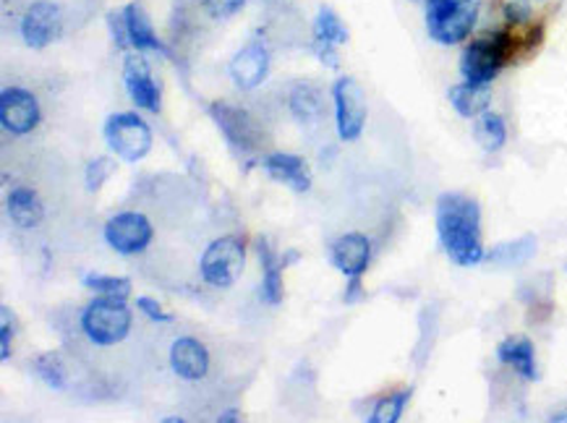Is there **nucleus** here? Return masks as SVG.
<instances>
[{
	"label": "nucleus",
	"mask_w": 567,
	"mask_h": 423,
	"mask_svg": "<svg viewBox=\"0 0 567 423\" xmlns=\"http://www.w3.org/2000/svg\"><path fill=\"white\" fill-rule=\"evenodd\" d=\"M437 236L452 264L477 267L486 259L481 241V207L471 196L448 192L437 199Z\"/></svg>",
	"instance_id": "1"
},
{
	"label": "nucleus",
	"mask_w": 567,
	"mask_h": 423,
	"mask_svg": "<svg viewBox=\"0 0 567 423\" xmlns=\"http://www.w3.org/2000/svg\"><path fill=\"white\" fill-rule=\"evenodd\" d=\"M481 17V0H427L424 24L431 42L456 47L471 37Z\"/></svg>",
	"instance_id": "2"
},
{
	"label": "nucleus",
	"mask_w": 567,
	"mask_h": 423,
	"mask_svg": "<svg viewBox=\"0 0 567 423\" xmlns=\"http://www.w3.org/2000/svg\"><path fill=\"white\" fill-rule=\"evenodd\" d=\"M82 329L95 345L110 348L126 340L131 333V308L126 306L124 299H108V295H97L95 301L84 308Z\"/></svg>",
	"instance_id": "3"
},
{
	"label": "nucleus",
	"mask_w": 567,
	"mask_h": 423,
	"mask_svg": "<svg viewBox=\"0 0 567 423\" xmlns=\"http://www.w3.org/2000/svg\"><path fill=\"white\" fill-rule=\"evenodd\" d=\"M105 144L124 162L145 160L152 150V129L139 112H113L103 129Z\"/></svg>",
	"instance_id": "4"
},
{
	"label": "nucleus",
	"mask_w": 567,
	"mask_h": 423,
	"mask_svg": "<svg viewBox=\"0 0 567 423\" xmlns=\"http://www.w3.org/2000/svg\"><path fill=\"white\" fill-rule=\"evenodd\" d=\"M244 264H246L244 241L236 236H223L217 238V241H212L207 246V251L202 253L200 274L207 285L225 291V288L236 285L240 274H244Z\"/></svg>",
	"instance_id": "5"
},
{
	"label": "nucleus",
	"mask_w": 567,
	"mask_h": 423,
	"mask_svg": "<svg viewBox=\"0 0 567 423\" xmlns=\"http://www.w3.org/2000/svg\"><path fill=\"white\" fill-rule=\"evenodd\" d=\"M332 102H335L338 137L343 141L361 139L368 118L364 87L353 76H343V79L332 84Z\"/></svg>",
	"instance_id": "6"
},
{
	"label": "nucleus",
	"mask_w": 567,
	"mask_h": 423,
	"mask_svg": "<svg viewBox=\"0 0 567 423\" xmlns=\"http://www.w3.org/2000/svg\"><path fill=\"white\" fill-rule=\"evenodd\" d=\"M19 34L26 47L32 51H45L63 34V13L61 6L53 0H34L30 9L24 11L19 24Z\"/></svg>",
	"instance_id": "7"
},
{
	"label": "nucleus",
	"mask_w": 567,
	"mask_h": 423,
	"mask_svg": "<svg viewBox=\"0 0 567 423\" xmlns=\"http://www.w3.org/2000/svg\"><path fill=\"white\" fill-rule=\"evenodd\" d=\"M210 116H212V121L217 123V129L223 131L225 141H228L236 152L249 154L261 144V133H259L257 121H254L246 110L236 108V105L223 102V100L212 102Z\"/></svg>",
	"instance_id": "8"
},
{
	"label": "nucleus",
	"mask_w": 567,
	"mask_h": 423,
	"mask_svg": "<svg viewBox=\"0 0 567 423\" xmlns=\"http://www.w3.org/2000/svg\"><path fill=\"white\" fill-rule=\"evenodd\" d=\"M154 228L141 212H120L105 223V241L113 251L131 257V253L145 251L152 243Z\"/></svg>",
	"instance_id": "9"
},
{
	"label": "nucleus",
	"mask_w": 567,
	"mask_h": 423,
	"mask_svg": "<svg viewBox=\"0 0 567 423\" xmlns=\"http://www.w3.org/2000/svg\"><path fill=\"white\" fill-rule=\"evenodd\" d=\"M124 87L129 91L131 102L139 110L160 112L162 105V87L154 79L150 63H147L145 53H129L124 58Z\"/></svg>",
	"instance_id": "10"
},
{
	"label": "nucleus",
	"mask_w": 567,
	"mask_h": 423,
	"mask_svg": "<svg viewBox=\"0 0 567 423\" xmlns=\"http://www.w3.org/2000/svg\"><path fill=\"white\" fill-rule=\"evenodd\" d=\"M40 100L30 89L6 87L0 91V123L13 137H24L40 126Z\"/></svg>",
	"instance_id": "11"
},
{
	"label": "nucleus",
	"mask_w": 567,
	"mask_h": 423,
	"mask_svg": "<svg viewBox=\"0 0 567 423\" xmlns=\"http://www.w3.org/2000/svg\"><path fill=\"white\" fill-rule=\"evenodd\" d=\"M349 40L351 34L349 26L343 24V19H340L330 6H319L314 19V42H311V51L319 55V61H322L324 66L338 68V47L349 45Z\"/></svg>",
	"instance_id": "12"
},
{
	"label": "nucleus",
	"mask_w": 567,
	"mask_h": 423,
	"mask_svg": "<svg viewBox=\"0 0 567 423\" xmlns=\"http://www.w3.org/2000/svg\"><path fill=\"white\" fill-rule=\"evenodd\" d=\"M330 262L345 278H364L372 262V241L364 232H345L330 249Z\"/></svg>",
	"instance_id": "13"
},
{
	"label": "nucleus",
	"mask_w": 567,
	"mask_h": 423,
	"mask_svg": "<svg viewBox=\"0 0 567 423\" xmlns=\"http://www.w3.org/2000/svg\"><path fill=\"white\" fill-rule=\"evenodd\" d=\"M269 74V51L261 42H249L233 55L231 61V79L238 89H257Z\"/></svg>",
	"instance_id": "14"
},
{
	"label": "nucleus",
	"mask_w": 567,
	"mask_h": 423,
	"mask_svg": "<svg viewBox=\"0 0 567 423\" xmlns=\"http://www.w3.org/2000/svg\"><path fill=\"white\" fill-rule=\"evenodd\" d=\"M170 369L186 382H200L210 371V352L194 337H179L170 348Z\"/></svg>",
	"instance_id": "15"
},
{
	"label": "nucleus",
	"mask_w": 567,
	"mask_h": 423,
	"mask_svg": "<svg viewBox=\"0 0 567 423\" xmlns=\"http://www.w3.org/2000/svg\"><path fill=\"white\" fill-rule=\"evenodd\" d=\"M261 167L269 173V178L286 183L288 188H293L296 194H307L311 188V171L307 160L299 158V154L288 152H272L267 154Z\"/></svg>",
	"instance_id": "16"
},
{
	"label": "nucleus",
	"mask_w": 567,
	"mask_h": 423,
	"mask_svg": "<svg viewBox=\"0 0 567 423\" xmlns=\"http://www.w3.org/2000/svg\"><path fill=\"white\" fill-rule=\"evenodd\" d=\"M124 21H126V32H129L131 51L137 53H162L168 55V47L162 45V40L154 32L150 17H147L145 6L139 0H131L129 6H124Z\"/></svg>",
	"instance_id": "17"
},
{
	"label": "nucleus",
	"mask_w": 567,
	"mask_h": 423,
	"mask_svg": "<svg viewBox=\"0 0 567 423\" xmlns=\"http://www.w3.org/2000/svg\"><path fill=\"white\" fill-rule=\"evenodd\" d=\"M257 257L261 264V301L269 306H280L282 295H286V280H282V272L288 267L286 259H278L267 238H257Z\"/></svg>",
	"instance_id": "18"
},
{
	"label": "nucleus",
	"mask_w": 567,
	"mask_h": 423,
	"mask_svg": "<svg viewBox=\"0 0 567 423\" xmlns=\"http://www.w3.org/2000/svg\"><path fill=\"white\" fill-rule=\"evenodd\" d=\"M498 361L510 366V369H513L515 373H521V377L528 379V382H536L538 379L536 348L528 337H523V335L505 337V340L498 345Z\"/></svg>",
	"instance_id": "19"
},
{
	"label": "nucleus",
	"mask_w": 567,
	"mask_h": 423,
	"mask_svg": "<svg viewBox=\"0 0 567 423\" xmlns=\"http://www.w3.org/2000/svg\"><path fill=\"white\" fill-rule=\"evenodd\" d=\"M6 209H9L11 223L21 230L38 228L45 217V207H42L40 194L30 186H17L11 188L9 199H6Z\"/></svg>",
	"instance_id": "20"
},
{
	"label": "nucleus",
	"mask_w": 567,
	"mask_h": 423,
	"mask_svg": "<svg viewBox=\"0 0 567 423\" xmlns=\"http://www.w3.org/2000/svg\"><path fill=\"white\" fill-rule=\"evenodd\" d=\"M448 100L458 116L479 118L481 112H486L489 105H492V89L479 87V84L460 82L456 87H450Z\"/></svg>",
	"instance_id": "21"
},
{
	"label": "nucleus",
	"mask_w": 567,
	"mask_h": 423,
	"mask_svg": "<svg viewBox=\"0 0 567 423\" xmlns=\"http://www.w3.org/2000/svg\"><path fill=\"white\" fill-rule=\"evenodd\" d=\"M473 139H477V144L484 152H489V154L500 152L507 141L505 118L498 116V112H492V110L481 112L479 118H473Z\"/></svg>",
	"instance_id": "22"
},
{
	"label": "nucleus",
	"mask_w": 567,
	"mask_h": 423,
	"mask_svg": "<svg viewBox=\"0 0 567 423\" xmlns=\"http://www.w3.org/2000/svg\"><path fill=\"white\" fill-rule=\"evenodd\" d=\"M84 288L97 295H108V299H129L131 295V280L129 278H118V274H100V272H89L84 274Z\"/></svg>",
	"instance_id": "23"
},
{
	"label": "nucleus",
	"mask_w": 567,
	"mask_h": 423,
	"mask_svg": "<svg viewBox=\"0 0 567 423\" xmlns=\"http://www.w3.org/2000/svg\"><path fill=\"white\" fill-rule=\"evenodd\" d=\"M290 112H293L299 121H311L322 112V91L311 84H299L290 91Z\"/></svg>",
	"instance_id": "24"
},
{
	"label": "nucleus",
	"mask_w": 567,
	"mask_h": 423,
	"mask_svg": "<svg viewBox=\"0 0 567 423\" xmlns=\"http://www.w3.org/2000/svg\"><path fill=\"white\" fill-rule=\"evenodd\" d=\"M534 251H536V238L526 236V238H521V241H515V243L498 246V249H494L492 253H486V259H489V262L502 264V267H515V264H523L526 259L534 257Z\"/></svg>",
	"instance_id": "25"
},
{
	"label": "nucleus",
	"mask_w": 567,
	"mask_h": 423,
	"mask_svg": "<svg viewBox=\"0 0 567 423\" xmlns=\"http://www.w3.org/2000/svg\"><path fill=\"white\" fill-rule=\"evenodd\" d=\"M410 394H414V390H400V392L385 394V398L374 405L368 421L372 423H398L403 419V413H406V405L410 403Z\"/></svg>",
	"instance_id": "26"
},
{
	"label": "nucleus",
	"mask_w": 567,
	"mask_h": 423,
	"mask_svg": "<svg viewBox=\"0 0 567 423\" xmlns=\"http://www.w3.org/2000/svg\"><path fill=\"white\" fill-rule=\"evenodd\" d=\"M34 371L51 390H66V366H63V358L55 350L42 352L34 361Z\"/></svg>",
	"instance_id": "27"
},
{
	"label": "nucleus",
	"mask_w": 567,
	"mask_h": 423,
	"mask_svg": "<svg viewBox=\"0 0 567 423\" xmlns=\"http://www.w3.org/2000/svg\"><path fill=\"white\" fill-rule=\"evenodd\" d=\"M116 160L110 158H97L92 160L87 165V171H84V183H87V192H100V188L105 186V181L110 178L113 173H116Z\"/></svg>",
	"instance_id": "28"
},
{
	"label": "nucleus",
	"mask_w": 567,
	"mask_h": 423,
	"mask_svg": "<svg viewBox=\"0 0 567 423\" xmlns=\"http://www.w3.org/2000/svg\"><path fill=\"white\" fill-rule=\"evenodd\" d=\"M13 329H17V324H13V314L9 306L0 308V358L3 361H9L11 358V340H13Z\"/></svg>",
	"instance_id": "29"
},
{
	"label": "nucleus",
	"mask_w": 567,
	"mask_h": 423,
	"mask_svg": "<svg viewBox=\"0 0 567 423\" xmlns=\"http://www.w3.org/2000/svg\"><path fill=\"white\" fill-rule=\"evenodd\" d=\"M244 6H246V0H204V11H207L215 21L236 17Z\"/></svg>",
	"instance_id": "30"
},
{
	"label": "nucleus",
	"mask_w": 567,
	"mask_h": 423,
	"mask_svg": "<svg viewBox=\"0 0 567 423\" xmlns=\"http://www.w3.org/2000/svg\"><path fill=\"white\" fill-rule=\"evenodd\" d=\"M528 0H510V3H505V9H502V13H505V21L510 30H517V26H528L531 24V11H528Z\"/></svg>",
	"instance_id": "31"
},
{
	"label": "nucleus",
	"mask_w": 567,
	"mask_h": 423,
	"mask_svg": "<svg viewBox=\"0 0 567 423\" xmlns=\"http://www.w3.org/2000/svg\"><path fill=\"white\" fill-rule=\"evenodd\" d=\"M108 30H110V37H113V42H116L118 51H129L131 42H129V32H126L124 11L108 13Z\"/></svg>",
	"instance_id": "32"
},
{
	"label": "nucleus",
	"mask_w": 567,
	"mask_h": 423,
	"mask_svg": "<svg viewBox=\"0 0 567 423\" xmlns=\"http://www.w3.org/2000/svg\"><path fill=\"white\" fill-rule=\"evenodd\" d=\"M137 308L147 316V319H152V322H173V314H168L165 308L160 306V301L150 299V295H139Z\"/></svg>",
	"instance_id": "33"
},
{
	"label": "nucleus",
	"mask_w": 567,
	"mask_h": 423,
	"mask_svg": "<svg viewBox=\"0 0 567 423\" xmlns=\"http://www.w3.org/2000/svg\"><path fill=\"white\" fill-rule=\"evenodd\" d=\"M361 299V278H349V288H345V295L343 301L345 303H353Z\"/></svg>",
	"instance_id": "34"
},
{
	"label": "nucleus",
	"mask_w": 567,
	"mask_h": 423,
	"mask_svg": "<svg viewBox=\"0 0 567 423\" xmlns=\"http://www.w3.org/2000/svg\"><path fill=\"white\" fill-rule=\"evenodd\" d=\"M217 421L220 423H233V421H240V415H238V411H225V413H220Z\"/></svg>",
	"instance_id": "35"
},
{
	"label": "nucleus",
	"mask_w": 567,
	"mask_h": 423,
	"mask_svg": "<svg viewBox=\"0 0 567 423\" xmlns=\"http://www.w3.org/2000/svg\"><path fill=\"white\" fill-rule=\"evenodd\" d=\"M549 421H567V411H563V413H552Z\"/></svg>",
	"instance_id": "36"
},
{
	"label": "nucleus",
	"mask_w": 567,
	"mask_h": 423,
	"mask_svg": "<svg viewBox=\"0 0 567 423\" xmlns=\"http://www.w3.org/2000/svg\"><path fill=\"white\" fill-rule=\"evenodd\" d=\"M414 3H421L424 6V3H427V0H414Z\"/></svg>",
	"instance_id": "37"
}]
</instances>
